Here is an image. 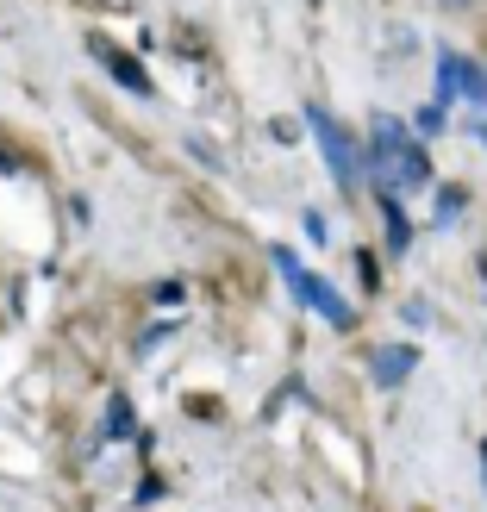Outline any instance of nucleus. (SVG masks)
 <instances>
[{
  "label": "nucleus",
  "mask_w": 487,
  "mask_h": 512,
  "mask_svg": "<svg viewBox=\"0 0 487 512\" xmlns=\"http://www.w3.org/2000/svg\"><path fill=\"white\" fill-rule=\"evenodd\" d=\"M369 169H375V188H381V194H413V188L431 182L425 144L406 132L400 119H388V113H381L375 132H369Z\"/></svg>",
  "instance_id": "nucleus-1"
},
{
  "label": "nucleus",
  "mask_w": 487,
  "mask_h": 512,
  "mask_svg": "<svg viewBox=\"0 0 487 512\" xmlns=\"http://www.w3.org/2000/svg\"><path fill=\"white\" fill-rule=\"evenodd\" d=\"M269 256H275V269L288 275V288H294V300H300V306H313V313H319L325 325H338V331H350V325H356V313H350V300H344L338 288H331V281H319V275H306V269H300V256H294L288 244H275Z\"/></svg>",
  "instance_id": "nucleus-2"
},
{
  "label": "nucleus",
  "mask_w": 487,
  "mask_h": 512,
  "mask_svg": "<svg viewBox=\"0 0 487 512\" xmlns=\"http://www.w3.org/2000/svg\"><path fill=\"white\" fill-rule=\"evenodd\" d=\"M306 132L319 138V150H325L331 175H338V188H356V144H350V132H344V125L331 119L325 107H306Z\"/></svg>",
  "instance_id": "nucleus-3"
},
{
  "label": "nucleus",
  "mask_w": 487,
  "mask_h": 512,
  "mask_svg": "<svg viewBox=\"0 0 487 512\" xmlns=\"http://www.w3.org/2000/svg\"><path fill=\"white\" fill-rule=\"evenodd\" d=\"M444 100H475V107H487V75L475 63H463L456 50H438V107Z\"/></svg>",
  "instance_id": "nucleus-4"
},
{
  "label": "nucleus",
  "mask_w": 487,
  "mask_h": 512,
  "mask_svg": "<svg viewBox=\"0 0 487 512\" xmlns=\"http://www.w3.org/2000/svg\"><path fill=\"white\" fill-rule=\"evenodd\" d=\"M88 50H94V63H100V69H107V75H113V82H119L125 94H150V75L138 69V57H125V50H113L107 38H94Z\"/></svg>",
  "instance_id": "nucleus-5"
},
{
  "label": "nucleus",
  "mask_w": 487,
  "mask_h": 512,
  "mask_svg": "<svg viewBox=\"0 0 487 512\" xmlns=\"http://www.w3.org/2000/svg\"><path fill=\"white\" fill-rule=\"evenodd\" d=\"M413 363H419V350H413V344H388V350H375V381H381V388H400V381L413 375Z\"/></svg>",
  "instance_id": "nucleus-6"
},
{
  "label": "nucleus",
  "mask_w": 487,
  "mask_h": 512,
  "mask_svg": "<svg viewBox=\"0 0 487 512\" xmlns=\"http://www.w3.org/2000/svg\"><path fill=\"white\" fill-rule=\"evenodd\" d=\"M381 225H388V256L413 250V225H406V213H400V194H381Z\"/></svg>",
  "instance_id": "nucleus-7"
},
{
  "label": "nucleus",
  "mask_w": 487,
  "mask_h": 512,
  "mask_svg": "<svg viewBox=\"0 0 487 512\" xmlns=\"http://www.w3.org/2000/svg\"><path fill=\"white\" fill-rule=\"evenodd\" d=\"M107 431H113V438L132 431V400H125V394H113V406H107Z\"/></svg>",
  "instance_id": "nucleus-8"
},
{
  "label": "nucleus",
  "mask_w": 487,
  "mask_h": 512,
  "mask_svg": "<svg viewBox=\"0 0 487 512\" xmlns=\"http://www.w3.org/2000/svg\"><path fill=\"white\" fill-rule=\"evenodd\" d=\"M444 200H438V225H450L456 213H463V188H438Z\"/></svg>",
  "instance_id": "nucleus-9"
},
{
  "label": "nucleus",
  "mask_w": 487,
  "mask_h": 512,
  "mask_svg": "<svg viewBox=\"0 0 487 512\" xmlns=\"http://www.w3.org/2000/svg\"><path fill=\"white\" fill-rule=\"evenodd\" d=\"M431 132H444V107H425L419 113V138H431Z\"/></svg>",
  "instance_id": "nucleus-10"
},
{
  "label": "nucleus",
  "mask_w": 487,
  "mask_h": 512,
  "mask_svg": "<svg viewBox=\"0 0 487 512\" xmlns=\"http://www.w3.org/2000/svg\"><path fill=\"white\" fill-rule=\"evenodd\" d=\"M150 300H157V306H182V281H163V288L150 294Z\"/></svg>",
  "instance_id": "nucleus-11"
},
{
  "label": "nucleus",
  "mask_w": 487,
  "mask_h": 512,
  "mask_svg": "<svg viewBox=\"0 0 487 512\" xmlns=\"http://www.w3.org/2000/svg\"><path fill=\"white\" fill-rule=\"evenodd\" d=\"M444 7H463V0H444Z\"/></svg>",
  "instance_id": "nucleus-12"
}]
</instances>
